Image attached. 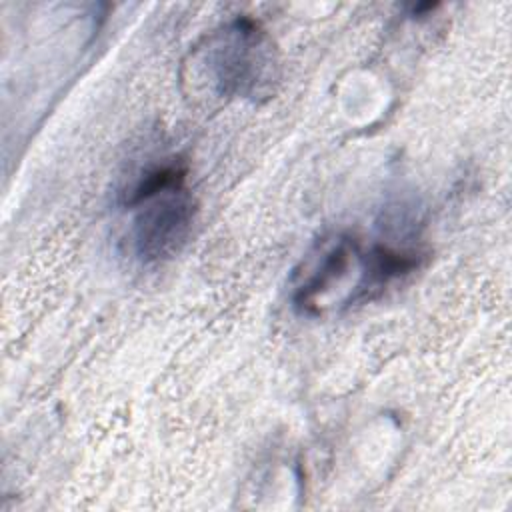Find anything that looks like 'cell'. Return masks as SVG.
I'll use <instances>...</instances> for the list:
<instances>
[{"label": "cell", "instance_id": "cell-3", "mask_svg": "<svg viewBox=\"0 0 512 512\" xmlns=\"http://www.w3.org/2000/svg\"><path fill=\"white\" fill-rule=\"evenodd\" d=\"M358 244L352 238H336L326 244L318 256H314L306 266L302 280L294 288L292 302L304 314H312L318 310V300L338 284L352 260L358 258Z\"/></svg>", "mask_w": 512, "mask_h": 512}, {"label": "cell", "instance_id": "cell-1", "mask_svg": "<svg viewBox=\"0 0 512 512\" xmlns=\"http://www.w3.org/2000/svg\"><path fill=\"white\" fill-rule=\"evenodd\" d=\"M200 56L216 96H256L272 82V44L250 18H236L212 34Z\"/></svg>", "mask_w": 512, "mask_h": 512}, {"label": "cell", "instance_id": "cell-2", "mask_svg": "<svg viewBox=\"0 0 512 512\" xmlns=\"http://www.w3.org/2000/svg\"><path fill=\"white\" fill-rule=\"evenodd\" d=\"M136 210L132 224L134 250L144 262H160L186 244L196 204L184 184L156 192L134 206Z\"/></svg>", "mask_w": 512, "mask_h": 512}, {"label": "cell", "instance_id": "cell-4", "mask_svg": "<svg viewBox=\"0 0 512 512\" xmlns=\"http://www.w3.org/2000/svg\"><path fill=\"white\" fill-rule=\"evenodd\" d=\"M362 260V280L350 302L370 300L392 280H398L414 272L422 262V252L392 248L388 244H376L368 254H360Z\"/></svg>", "mask_w": 512, "mask_h": 512}]
</instances>
